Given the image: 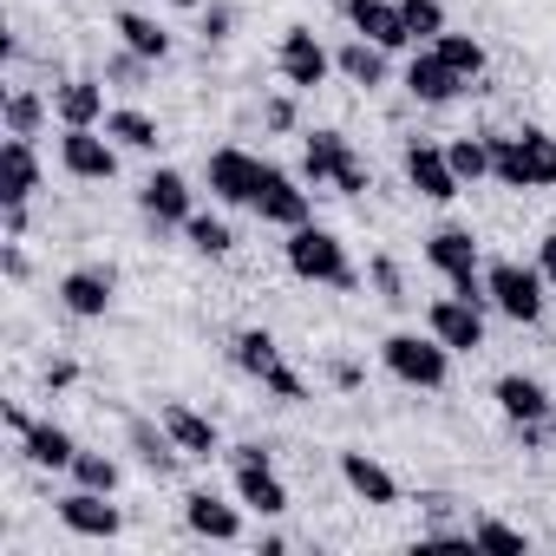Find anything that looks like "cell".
<instances>
[{
	"instance_id": "cell-1",
	"label": "cell",
	"mask_w": 556,
	"mask_h": 556,
	"mask_svg": "<svg viewBox=\"0 0 556 556\" xmlns=\"http://www.w3.org/2000/svg\"><path fill=\"white\" fill-rule=\"evenodd\" d=\"M380 361H387V374L400 387H419V393H439L452 380V348L439 334H387Z\"/></svg>"
},
{
	"instance_id": "cell-2",
	"label": "cell",
	"mask_w": 556,
	"mask_h": 556,
	"mask_svg": "<svg viewBox=\"0 0 556 556\" xmlns=\"http://www.w3.org/2000/svg\"><path fill=\"white\" fill-rule=\"evenodd\" d=\"M289 268L302 275V282H328V289H354V268H348V249L334 229H289Z\"/></svg>"
},
{
	"instance_id": "cell-3",
	"label": "cell",
	"mask_w": 556,
	"mask_h": 556,
	"mask_svg": "<svg viewBox=\"0 0 556 556\" xmlns=\"http://www.w3.org/2000/svg\"><path fill=\"white\" fill-rule=\"evenodd\" d=\"M426 262L452 282V295H471V302H491L484 295V268H478V242H471V229H458V223H445L432 242H426Z\"/></svg>"
},
{
	"instance_id": "cell-4",
	"label": "cell",
	"mask_w": 556,
	"mask_h": 556,
	"mask_svg": "<svg viewBox=\"0 0 556 556\" xmlns=\"http://www.w3.org/2000/svg\"><path fill=\"white\" fill-rule=\"evenodd\" d=\"M302 170H308V184H334L341 197H361L367 190V164L354 157V144L341 131H315L302 144Z\"/></svg>"
},
{
	"instance_id": "cell-5",
	"label": "cell",
	"mask_w": 556,
	"mask_h": 556,
	"mask_svg": "<svg viewBox=\"0 0 556 556\" xmlns=\"http://www.w3.org/2000/svg\"><path fill=\"white\" fill-rule=\"evenodd\" d=\"M229 465H236V497H242L255 517H282V510H289V484L275 478V458H268L262 445H236Z\"/></svg>"
},
{
	"instance_id": "cell-6",
	"label": "cell",
	"mask_w": 556,
	"mask_h": 556,
	"mask_svg": "<svg viewBox=\"0 0 556 556\" xmlns=\"http://www.w3.org/2000/svg\"><path fill=\"white\" fill-rule=\"evenodd\" d=\"M484 295H491L517 328L543 321V275L523 268V262H491V268H484Z\"/></svg>"
},
{
	"instance_id": "cell-7",
	"label": "cell",
	"mask_w": 556,
	"mask_h": 556,
	"mask_svg": "<svg viewBox=\"0 0 556 556\" xmlns=\"http://www.w3.org/2000/svg\"><path fill=\"white\" fill-rule=\"evenodd\" d=\"M426 328H432L452 354H478V348H484V302H471V295H439V302L426 308Z\"/></svg>"
},
{
	"instance_id": "cell-8",
	"label": "cell",
	"mask_w": 556,
	"mask_h": 556,
	"mask_svg": "<svg viewBox=\"0 0 556 556\" xmlns=\"http://www.w3.org/2000/svg\"><path fill=\"white\" fill-rule=\"evenodd\" d=\"M262 223H275V229H302L308 223V190L289 177V170H275V164H262V184H255V203H249Z\"/></svg>"
},
{
	"instance_id": "cell-9",
	"label": "cell",
	"mask_w": 556,
	"mask_h": 556,
	"mask_svg": "<svg viewBox=\"0 0 556 556\" xmlns=\"http://www.w3.org/2000/svg\"><path fill=\"white\" fill-rule=\"evenodd\" d=\"M60 164H66L73 177H86V184H105V177H118V144L99 138V125H66Z\"/></svg>"
},
{
	"instance_id": "cell-10",
	"label": "cell",
	"mask_w": 556,
	"mask_h": 556,
	"mask_svg": "<svg viewBox=\"0 0 556 556\" xmlns=\"http://www.w3.org/2000/svg\"><path fill=\"white\" fill-rule=\"evenodd\" d=\"M60 523H66L73 536H92V543H112V536L125 530V517H118L112 491H86V484L60 497Z\"/></svg>"
},
{
	"instance_id": "cell-11",
	"label": "cell",
	"mask_w": 556,
	"mask_h": 556,
	"mask_svg": "<svg viewBox=\"0 0 556 556\" xmlns=\"http://www.w3.org/2000/svg\"><path fill=\"white\" fill-rule=\"evenodd\" d=\"M341 14L354 21V34H361V40H374V47H387V53L413 47V34H406V14H400V0H341Z\"/></svg>"
},
{
	"instance_id": "cell-12",
	"label": "cell",
	"mask_w": 556,
	"mask_h": 556,
	"mask_svg": "<svg viewBox=\"0 0 556 556\" xmlns=\"http://www.w3.org/2000/svg\"><path fill=\"white\" fill-rule=\"evenodd\" d=\"M275 60H282V79H289L295 92H315V86L328 79V66H334L328 47L315 40V27H289V34H282V53H275Z\"/></svg>"
},
{
	"instance_id": "cell-13",
	"label": "cell",
	"mask_w": 556,
	"mask_h": 556,
	"mask_svg": "<svg viewBox=\"0 0 556 556\" xmlns=\"http://www.w3.org/2000/svg\"><path fill=\"white\" fill-rule=\"evenodd\" d=\"M406 184L426 197V203H452L465 184H458V170H452V157L439 151V144H406Z\"/></svg>"
},
{
	"instance_id": "cell-14",
	"label": "cell",
	"mask_w": 556,
	"mask_h": 556,
	"mask_svg": "<svg viewBox=\"0 0 556 556\" xmlns=\"http://www.w3.org/2000/svg\"><path fill=\"white\" fill-rule=\"evenodd\" d=\"M255 184H262V157H249L236 144L210 151V190H216V203H255Z\"/></svg>"
},
{
	"instance_id": "cell-15",
	"label": "cell",
	"mask_w": 556,
	"mask_h": 556,
	"mask_svg": "<svg viewBox=\"0 0 556 556\" xmlns=\"http://www.w3.org/2000/svg\"><path fill=\"white\" fill-rule=\"evenodd\" d=\"M157 426L177 439V452H184V458H216V452H223L216 426H210L197 406H184V400H164V406H157Z\"/></svg>"
},
{
	"instance_id": "cell-16",
	"label": "cell",
	"mask_w": 556,
	"mask_h": 556,
	"mask_svg": "<svg viewBox=\"0 0 556 556\" xmlns=\"http://www.w3.org/2000/svg\"><path fill=\"white\" fill-rule=\"evenodd\" d=\"M112 268H73L66 282H60V302H66V315H79V321H99L105 308H112Z\"/></svg>"
},
{
	"instance_id": "cell-17",
	"label": "cell",
	"mask_w": 556,
	"mask_h": 556,
	"mask_svg": "<svg viewBox=\"0 0 556 556\" xmlns=\"http://www.w3.org/2000/svg\"><path fill=\"white\" fill-rule=\"evenodd\" d=\"M465 86H471V79H458L439 53H413V66H406V92H413L419 105H452Z\"/></svg>"
},
{
	"instance_id": "cell-18",
	"label": "cell",
	"mask_w": 556,
	"mask_h": 556,
	"mask_svg": "<svg viewBox=\"0 0 556 556\" xmlns=\"http://www.w3.org/2000/svg\"><path fill=\"white\" fill-rule=\"evenodd\" d=\"M138 203H144L151 223H190V216H197V210H190V184H184V170H151L144 190H138Z\"/></svg>"
},
{
	"instance_id": "cell-19",
	"label": "cell",
	"mask_w": 556,
	"mask_h": 556,
	"mask_svg": "<svg viewBox=\"0 0 556 556\" xmlns=\"http://www.w3.org/2000/svg\"><path fill=\"white\" fill-rule=\"evenodd\" d=\"M341 478H348V491L361 497V504H400V484H393V471L380 465V458H367V452H341Z\"/></svg>"
},
{
	"instance_id": "cell-20",
	"label": "cell",
	"mask_w": 556,
	"mask_h": 556,
	"mask_svg": "<svg viewBox=\"0 0 556 556\" xmlns=\"http://www.w3.org/2000/svg\"><path fill=\"white\" fill-rule=\"evenodd\" d=\"M184 523H190L197 536H210V543H236V536H242L236 504H223L216 491H190V497H184Z\"/></svg>"
},
{
	"instance_id": "cell-21",
	"label": "cell",
	"mask_w": 556,
	"mask_h": 556,
	"mask_svg": "<svg viewBox=\"0 0 556 556\" xmlns=\"http://www.w3.org/2000/svg\"><path fill=\"white\" fill-rule=\"evenodd\" d=\"M34 190H40L34 138H8V144H0V203H27Z\"/></svg>"
},
{
	"instance_id": "cell-22",
	"label": "cell",
	"mask_w": 556,
	"mask_h": 556,
	"mask_svg": "<svg viewBox=\"0 0 556 556\" xmlns=\"http://www.w3.org/2000/svg\"><path fill=\"white\" fill-rule=\"evenodd\" d=\"M497 406H504V419H517V426H543V419H549V387L530 380V374H504V380H497Z\"/></svg>"
},
{
	"instance_id": "cell-23",
	"label": "cell",
	"mask_w": 556,
	"mask_h": 556,
	"mask_svg": "<svg viewBox=\"0 0 556 556\" xmlns=\"http://www.w3.org/2000/svg\"><path fill=\"white\" fill-rule=\"evenodd\" d=\"M21 452H27V465H40V471H73V458H79L73 432L53 426V419H34V432L21 439Z\"/></svg>"
},
{
	"instance_id": "cell-24",
	"label": "cell",
	"mask_w": 556,
	"mask_h": 556,
	"mask_svg": "<svg viewBox=\"0 0 556 556\" xmlns=\"http://www.w3.org/2000/svg\"><path fill=\"white\" fill-rule=\"evenodd\" d=\"M53 112H60V125H105V86L99 79H66L53 92Z\"/></svg>"
},
{
	"instance_id": "cell-25",
	"label": "cell",
	"mask_w": 556,
	"mask_h": 556,
	"mask_svg": "<svg viewBox=\"0 0 556 556\" xmlns=\"http://www.w3.org/2000/svg\"><path fill=\"white\" fill-rule=\"evenodd\" d=\"M105 138H112L118 151H157V144H164L157 118H144L138 105H118V112H105Z\"/></svg>"
},
{
	"instance_id": "cell-26",
	"label": "cell",
	"mask_w": 556,
	"mask_h": 556,
	"mask_svg": "<svg viewBox=\"0 0 556 556\" xmlns=\"http://www.w3.org/2000/svg\"><path fill=\"white\" fill-rule=\"evenodd\" d=\"M334 66H341L354 86H367V92H374V86H387V47H374V40H361V34L334 53Z\"/></svg>"
},
{
	"instance_id": "cell-27",
	"label": "cell",
	"mask_w": 556,
	"mask_h": 556,
	"mask_svg": "<svg viewBox=\"0 0 556 556\" xmlns=\"http://www.w3.org/2000/svg\"><path fill=\"white\" fill-rule=\"evenodd\" d=\"M517 151H523V177H530V190H556V138L536 131V125H523V131H517Z\"/></svg>"
},
{
	"instance_id": "cell-28",
	"label": "cell",
	"mask_w": 556,
	"mask_h": 556,
	"mask_svg": "<svg viewBox=\"0 0 556 556\" xmlns=\"http://www.w3.org/2000/svg\"><path fill=\"white\" fill-rule=\"evenodd\" d=\"M112 27H118V40H125V53H138V60H151V66H157V60L170 53V34H164L157 21H144V14H118Z\"/></svg>"
},
{
	"instance_id": "cell-29",
	"label": "cell",
	"mask_w": 556,
	"mask_h": 556,
	"mask_svg": "<svg viewBox=\"0 0 556 556\" xmlns=\"http://www.w3.org/2000/svg\"><path fill=\"white\" fill-rule=\"evenodd\" d=\"M131 452H138V465H144V471H157V478H170V471H177V458H184V452H177V439H170L164 426L151 432L144 419L131 426Z\"/></svg>"
},
{
	"instance_id": "cell-30",
	"label": "cell",
	"mask_w": 556,
	"mask_h": 556,
	"mask_svg": "<svg viewBox=\"0 0 556 556\" xmlns=\"http://www.w3.org/2000/svg\"><path fill=\"white\" fill-rule=\"evenodd\" d=\"M236 367H242L249 380H268L275 367H282V348H275V334H262V328H242V334H236Z\"/></svg>"
},
{
	"instance_id": "cell-31",
	"label": "cell",
	"mask_w": 556,
	"mask_h": 556,
	"mask_svg": "<svg viewBox=\"0 0 556 556\" xmlns=\"http://www.w3.org/2000/svg\"><path fill=\"white\" fill-rule=\"evenodd\" d=\"M432 53H439L458 79H478V73H484V47H478L471 34H452V27H445V34L432 40Z\"/></svg>"
},
{
	"instance_id": "cell-32",
	"label": "cell",
	"mask_w": 556,
	"mask_h": 556,
	"mask_svg": "<svg viewBox=\"0 0 556 556\" xmlns=\"http://www.w3.org/2000/svg\"><path fill=\"white\" fill-rule=\"evenodd\" d=\"M445 157H452L458 184H478V177H491V138H458V144H445Z\"/></svg>"
},
{
	"instance_id": "cell-33",
	"label": "cell",
	"mask_w": 556,
	"mask_h": 556,
	"mask_svg": "<svg viewBox=\"0 0 556 556\" xmlns=\"http://www.w3.org/2000/svg\"><path fill=\"white\" fill-rule=\"evenodd\" d=\"M47 125V99L40 92H8V138H34Z\"/></svg>"
},
{
	"instance_id": "cell-34",
	"label": "cell",
	"mask_w": 556,
	"mask_h": 556,
	"mask_svg": "<svg viewBox=\"0 0 556 556\" xmlns=\"http://www.w3.org/2000/svg\"><path fill=\"white\" fill-rule=\"evenodd\" d=\"M491 177H497L504 190H530V177H523V151H517V138H491Z\"/></svg>"
},
{
	"instance_id": "cell-35",
	"label": "cell",
	"mask_w": 556,
	"mask_h": 556,
	"mask_svg": "<svg viewBox=\"0 0 556 556\" xmlns=\"http://www.w3.org/2000/svg\"><path fill=\"white\" fill-rule=\"evenodd\" d=\"M184 236H190V249H197V255H229V249H236L229 223H216V216H190V223H184Z\"/></svg>"
},
{
	"instance_id": "cell-36",
	"label": "cell",
	"mask_w": 556,
	"mask_h": 556,
	"mask_svg": "<svg viewBox=\"0 0 556 556\" xmlns=\"http://www.w3.org/2000/svg\"><path fill=\"white\" fill-rule=\"evenodd\" d=\"M73 484H86V491H118V458L79 452V458H73Z\"/></svg>"
},
{
	"instance_id": "cell-37",
	"label": "cell",
	"mask_w": 556,
	"mask_h": 556,
	"mask_svg": "<svg viewBox=\"0 0 556 556\" xmlns=\"http://www.w3.org/2000/svg\"><path fill=\"white\" fill-rule=\"evenodd\" d=\"M400 14H406L413 40H439L445 34V8H439V0H400Z\"/></svg>"
},
{
	"instance_id": "cell-38",
	"label": "cell",
	"mask_w": 556,
	"mask_h": 556,
	"mask_svg": "<svg viewBox=\"0 0 556 556\" xmlns=\"http://www.w3.org/2000/svg\"><path fill=\"white\" fill-rule=\"evenodd\" d=\"M465 536H471L478 549H530V536H523V530H510V523H497V517H478Z\"/></svg>"
},
{
	"instance_id": "cell-39",
	"label": "cell",
	"mask_w": 556,
	"mask_h": 556,
	"mask_svg": "<svg viewBox=\"0 0 556 556\" xmlns=\"http://www.w3.org/2000/svg\"><path fill=\"white\" fill-rule=\"evenodd\" d=\"M374 289H380V302H406V289H400V268H393L387 255H374Z\"/></svg>"
},
{
	"instance_id": "cell-40",
	"label": "cell",
	"mask_w": 556,
	"mask_h": 556,
	"mask_svg": "<svg viewBox=\"0 0 556 556\" xmlns=\"http://www.w3.org/2000/svg\"><path fill=\"white\" fill-rule=\"evenodd\" d=\"M262 387H268L275 400H308V387H302V374H289V367H275V374H268Z\"/></svg>"
},
{
	"instance_id": "cell-41",
	"label": "cell",
	"mask_w": 556,
	"mask_h": 556,
	"mask_svg": "<svg viewBox=\"0 0 556 556\" xmlns=\"http://www.w3.org/2000/svg\"><path fill=\"white\" fill-rule=\"evenodd\" d=\"M144 66H151V60L125 53V60H112V66H105V79H118V86H138V79H144Z\"/></svg>"
},
{
	"instance_id": "cell-42",
	"label": "cell",
	"mask_w": 556,
	"mask_h": 556,
	"mask_svg": "<svg viewBox=\"0 0 556 556\" xmlns=\"http://www.w3.org/2000/svg\"><path fill=\"white\" fill-rule=\"evenodd\" d=\"M536 275H543V282H556V229H549L543 249H536Z\"/></svg>"
},
{
	"instance_id": "cell-43",
	"label": "cell",
	"mask_w": 556,
	"mask_h": 556,
	"mask_svg": "<svg viewBox=\"0 0 556 556\" xmlns=\"http://www.w3.org/2000/svg\"><path fill=\"white\" fill-rule=\"evenodd\" d=\"M295 125V105L289 99H268V131H289Z\"/></svg>"
},
{
	"instance_id": "cell-44",
	"label": "cell",
	"mask_w": 556,
	"mask_h": 556,
	"mask_svg": "<svg viewBox=\"0 0 556 556\" xmlns=\"http://www.w3.org/2000/svg\"><path fill=\"white\" fill-rule=\"evenodd\" d=\"M0 419H8V432H14V439H27V432H34V419H27L21 406H8V413H0Z\"/></svg>"
},
{
	"instance_id": "cell-45",
	"label": "cell",
	"mask_w": 556,
	"mask_h": 556,
	"mask_svg": "<svg viewBox=\"0 0 556 556\" xmlns=\"http://www.w3.org/2000/svg\"><path fill=\"white\" fill-rule=\"evenodd\" d=\"M47 387H73V361H53L47 367Z\"/></svg>"
},
{
	"instance_id": "cell-46",
	"label": "cell",
	"mask_w": 556,
	"mask_h": 556,
	"mask_svg": "<svg viewBox=\"0 0 556 556\" xmlns=\"http://www.w3.org/2000/svg\"><path fill=\"white\" fill-rule=\"evenodd\" d=\"M170 8H197V0H170Z\"/></svg>"
}]
</instances>
